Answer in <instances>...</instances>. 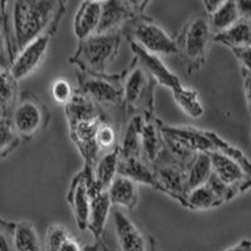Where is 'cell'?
I'll return each instance as SVG.
<instances>
[{
    "mask_svg": "<svg viewBox=\"0 0 251 251\" xmlns=\"http://www.w3.org/2000/svg\"><path fill=\"white\" fill-rule=\"evenodd\" d=\"M172 96H174L177 106L180 107L181 111L187 114L188 117L199 120L205 113V108L200 100V96L194 89L180 86L178 88L172 91Z\"/></svg>",
    "mask_w": 251,
    "mask_h": 251,
    "instance_id": "obj_26",
    "label": "cell"
},
{
    "mask_svg": "<svg viewBox=\"0 0 251 251\" xmlns=\"http://www.w3.org/2000/svg\"><path fill=\"white\" fill-rule=\"evenodd\" d=\"M128 42L129 48H131L132 53L134 54V59L140 63L142 68L146 71V73L154 82L161 84V86L166 87V88L171 89V91L182 86L180 78L177 77L171 69L167 68V66L162 62V59L158 55L149 53L142 47H140L138 44L132 42V40H128Z\"/></svg>",
    "mask_w": 251,
    "mask_h": 251,
    "instance_id": "obj_14",
    "label": "cell"
},
{
    "mask_svg": "<svg viewBox=\"0 0 251 251\" xmlns=\"http://www.w3.org/2000/svg\"><path fill=\"white\" fill-rule=\"evenodd\" d=\"M113 223L121 251H154L152 240L123 210H114Z\"/></svg>",
    "mask_w": 251,
    "mask_h": 251,
    "instance_id": "obj_12",
    "label": "cell"
},
{
    "mask_svg": "<svg viewBox=\"0 0 251 251\" xmlns=\"http://www.w3.org/2000/svg\"><path fill=\"white\" fill-rule=\"evenodd\" d=\"M18 80L10 71H0V114L9 117L19 98Z\"/></svg>",
    "mask_w": 251,
    "mask_h": 251,
    "instance_id": "obj_27",
    "label": "cell"
},
{
    "mask_svg": "<svg viewBox=\"0 0 251 251\" xmlns=\"http://www.w3.org/2000/svg\"><path fill=\"white\" fill-rule=\"evenodd\" d=\"M102 4L103 1L98 0H86L80 3L73 22L75 35L79 42L97 34L102 17Z\"/></svg>",
    "mask_w": 251,
    "mask_h": 251,
    "instance_id": "obj_17",
    "label": "cell"
},
{
    "mask_svg": "<svg viewBox=\"0 0 251 251\" xmlns=\"http://www.w3.org/2000/svg\"><path fill=\"white\" fill-rule=\"evenodd\" d=\"M212 174V163L210 152H199L194 157L187 169V188L191 191L194 188L207 182Z\"/></svg>",
    "mask_w": 251,
    "mask_h": 251,
    "instance_id": "obj_25",
    "label": "cell"
},
{
    "mask_svg": "<svg viewBox=\"0 0 251 251\" xmlns=\"http://www.w3.org/2000/svg\"><path fill=\"white\" fill-rule=\"evenodd\" d=\"M239 9L240 19H245L251 22V0H239L236 1Z\"/></svg>",
    "mask_w": 251,
    "mask_h": 251,
    "instance_id": "obj_40",
    "label": "cell"
},
{
    "mask_svg": "<svg viewBox=\"0 0 251 251\" xmlns=\"http://www.w3.org/2000/svg\"><path fill=\"white\" fill-rule=\"evenodd\" d=\"M214 40L228 47L230 49L251 46V22L240 19L227 30L215 34Z\"/></svg>",
    "mask_w": 251,
    "mask_h": 251,
    "instance_id": "obj_24",
    "label": "cell"
},
{
    "mask_svg": "<svg viewBox=\"0 0 251 251\" xmlns=\"http://www.w3.org/2000/svg\"><path fill=\"white\" fill-rule=\"evenodd\" d=\"M112 211V202L107 191H96L92 195L91 211H89L88 230L93 234L96 240L102 236L109 214Z\"/></svg>",
    "mask_w": 251,
    "mask_h": 251,
    "instance_id": "obj_21",
    "label": "cell"
},
{
    "mask_svg": "<svg viewBox=\"0 0 251 251\" xmlns=\"http://www.w3.org/2000/svg\"><path fill=\"white\" fill-rule=\"evenodd\" d=\"M97 146L100 152H108L112 150L118 149L116 143H117V131L114 128V126L109 123L108 121H103L102 125L97 131Z\"/></svg>",
    "mask_w": 251,
    "mask_h": 251,
    "instance_id": "obj_33",
    "label": "cell"
},
{
    "mask_svg": "<svg viewBox=\"0 0 251 251\" xmlns=\"http://www.w3.org/2000/svg\"><path fill=\"white\" fill-rule=\"evenodd\" d=\"M223 3L224 0H205V1H202L203 6H205L206 12H207L208 15L214 14L217 9L223 5Z\"/></svg>",
    "mask_w": 251,
    "mask_h": 251,
    "instance_id": "obj_43",
    "label": "cell"
},
{
    "mask_svg": "<svg viewBox=\"0 0 251 251\" xmlns=\"http://www.w3.org/2000/svg\"><path fill=\"white\" fill-rule=\"evenodd\" d=\"M127 1L120 0H108L103 1L102 4V17L98 26L97 34H109V33H117L123 24H126L129 19H134L136 14L142 10L137 5H128Z\"/></svg>",
    "mask_w": 251,
    "mask_h": 251,
    "instance_id": "obj_16",
    "label": "cell"
},
{
    "mask_svg": "<svg viewBox=\"0 0 251 251\" xmlns=\"http://www.w3.org/2000/svg\"><path fill=\"white\" fill-rule=\"evenodd\" d=\"M64 111L71 140L77 146L86 166L93 170L100 153L96 141L97 131L107 118L98 104L78 91L64 106Z\"/></svg>",
    "mask_w": 251,
    "mask_h": 251,
    "instance_id": "obj_2",
    "label": "cell"
},
{
    "mask_svg": "<svg viewBox=\"0 0 251 251\" xmlns=\"http://www.w3.org/2000/svg\"><path fill=\"white\" fill-rule=\"evenodd\" d=\"M163 141L180 146L191 153L214 151V145L208 138L206 131L191 128V127H174L158 122Z\"/></svg>",
    "mask_w": 251,
    "mask_h": 251,
    "instance_id": "obj_13",
    "label": "cell"
},
{
    "mask_svg": "<svg viewBox=\"0 0 251 251\" xmlns=\"http://www.w3.org/2000/svg\"><path fill=\"white\" fill-rule=\"evenodd\" d=\"M226 251H251V241L250 240H241L239 244L231 246L230 249H227Z\"/></svg>",
    "mask_w": 251,
    "mask_h": 251,
    "instance_id": "obj_44",
    "label": "cell"
},
{
    "mask_svg": "<svg viewBox=\"0 0 251 251\" xmlns=\"http://www.w3.org/2000/svg\"><path fill=\"white\" fill-rule=\"evenodd\" d=\"M145 123V117L142 114H134L126 126L120 150V156L123 158L129 157H141V137H142V127Z\"/></svg>",
    "mask_w": 251,
    "mask_h": 251,
    "instance_id": "obj_23",
    "label": "cell"
},
{
    "mask_svg": "<svg viewBox=\"0 0 251 251\" xmlns=\"http://www.w3.org/2000/svg\"><path fill=\"white\" fill-rule=\"evenodd\" d=\"M9 118L18 136L23 141H29L47 128L50 113L35 94L26 91L20 93Z\"/></svg>",
    "mask_w": 251,
    "mask_h": 251,
    "instance_id": "obj_4",
    "label": "cell"
},
{
    "mask_svg": "<svg viewBox=\"0 0 251 251\" xmlns=\"http://www.w3.org/2000/svg\"><path fill=\"white\" fill-rule=\"evenodd\" d=\"M75 91H73L71 83L64 78H59L51 84V97L55 102L63 104V106H66L72 100V97L75 96Z\"/></svg>",
    "mask_w": 251,
    "mask_h": 251,
    "instance_id": "obj_36",
    "label": "cell"
},
{
    "mask_svg": "<svg viewBox=\"0 0 251 251\" xmlns=\"http://www.w3.org/2000/svg\"><path fill=\"white\" fill-rule=\"evenodd\" d=\"M120 77L114 75H94L82 73L77 91L91 98L96 104L118 106L123 103L122 86L118 84Z\"/></svg>",
    "mask_w": 251,
    "mask_h": 251,
    "instance_id": "obj_11",
    "label": "cell"
},
{
    "mask_svg": "<svg viewBox=\"0 0 251 251\" xmlns=\"http://www.w3.org/2000/svg\"><path fill=\"white\" fill-rule=\"evenodd\" d=\"M118 163H120L118 149L104 152L102 156H100L93 169L96 191H108L109 186L118 176Z\"/></svg>",
    "mask_w": 251,
    "mask_h": 251,
    "instance_id": "obj_19",
    "label": "cell"
},
{
    "mask_svg": "<svg viewBox=\"0 0 251 251\" xmlns=\"http://www.w3.org/2000/svg\"><path fill=\"white\" fill-rule=\"evenodd\" d=\"M206 133H207L208 138L211 140L212 145H214V151L223 152V153L227 154V156H230L231 158L236 160L237 162L241 163V166H243L244 170H245L246 176H248L249 183H250L251 186V162L248 157L245 156V153H244L243 151H240V150L237 149V147H235V146L226 142L225 140H223V138L220 137L217 133H215V132L206 131Z\"/></svg>",
    "mask_w": 251,
    "mask_h": 251,
    "instance_id": "obj_30",
    "label": "cell"
},
{
    "mask_svg": "<svg viewBox=\"0 0 251 251\" xmlns=\"http://www.w3.org/2000/svg\"><path fill=\"white\" fill-rule=\"evenodd\" d=\"M12 53L9 48L8 37H6L5 26L3 17L0 18V71H8L12 66Z\"/></svg>",
    "mask_w": 251,
    "mask_h": 251,
    "instance_id": "obj_38",
    "label": "cell"
},
{
    "mask_svg": "<svg viewBox=\"0 0 251 251\" xmlns=\"http://www.w3.org/2000/svg\"><path fill=\"white\" fill-rule=\"evenodd\" d=\"M206 185H207L208 188L214 192V195L216 196L217 200H219L220 205L226 202V201H230L239 194L237 190L230 187V186H227L225 182H223V181L220 180L219 177H217L214 172L211 174V176H210V178L207 180Z\"/></svg>",
    "mask_w": 251,
    "mask_h": 251,
    "instance_id": "obj_35",
    "label": "cell"
},
{
    "mask_svg": "<svg viewBox=\"0 0 251 251\" xmlns=\"http://www.w3.org/2000/svg\"><path fill=\"white\" fill-rule=\"evenodd\" d=\"M244 77V93H245L246 103H248L249 111L251 113V73L243 71Z\"/></svg>",
    "mask_w": 251,
    "mask_h": 251,
    "instance_id": "obj_41",
    "label": "cell"
},
{
    "mask_svg": "<svg viewBox=\"0 0 251 251\" xmlns=\"http://www.w3.org/2000/svg\"><path fill=\"white\" fill-rule=\"evenodd\" d=\"M15 223H9L0 217V251H15Z\"/></svg>",
    "mask_w": 251,
    "mask_h": 251,
    "instance_id": "obj_37",
    "label": "cell"
},
{
    "mask_svg": "<svg viewBox=\"0 0 251 251\" xmlns=\"http://www.w3.org/2000/svg\"><path fill=\"white\" fill-rule=\"evenodd\" d=\"M86 251H111L108 249V246L104 243L97 240V243L94 244L93 246H89V248H86Z\"/></svg>",
    "mask_w": 251,
    "mask_h": 251,
    "instance_id": "obj_45",
    "label": "cell"
},
{
    "mask_svg": "<svg viewBox=\"0 0 251 251\" xmlns=\"http://www.w3.org/2000/svg\"><path fill=\"white\" fill-rule=\"evenodd\" d=\"M112 206L133 211L138 202V185L127 177L118 175L108 188Z\"/></svg>",
    "mask_w": 251,
    "mask_h": 251,
    "instance_id": "obj_18",
    "label": "cell"
},
{
    "mask_svg": "<svg viewBox=\"0 0 251 251\" xmlns=\"http://www.w3.org/2000/svg\"><path fill=\"white\" fill-rule=\"evenodd\" d=\"M211 31L208 19L205 17L195 18L182 28L176 44L178 54H182L190 73L199 71L205 64Z\"/></svg>",
    "mask_w": 251,
    "mask_h": 251,
    "instance_id": "obj_5",
    "label": "cell"
},
{
    "mask_svg": "<svg viewBox=\"0 0 251 251\" xmlns=\"http://www.w3.org/2000/svg\"><path fill=\"white\" fill-rule=\"evenodd\" d=\"M163 150H165V146H163L158 122L156 123L153 120H151V117H146L142 127V137H141L142 158L150 165H154Z\"/></svg>",
    "mask_w": 251,
    "mask_h": 251,
    "instance_id": "obj_20",
    "label": "cell"
},
{
    "mask_svg": "<svg viewBox=\"0 0 251 251\" xmlns=\"http://www.w3.org/2000/svg\"><path fill=\"white\" fill-rule=\"evenodd\" d=\"M231 50L239 59L240 64L243 67V71L251 73V46L243 47V48H234Z\"/></svg>",
    "mask_w": 251,
    "mask_h": 251,
    "instance_id": "obj_39",
    "label": "cell"
},
{
    "mask_svg": "<svg viewBox=\"0 0 251 251\" xmlns=\"http://www.w3.org/2000/svg\"><path fill=\"white\" fill-rule=\"evenodd\" d=\"M3 5V20L12 58L24 47L59 25L66 3L53 0H17Z\"/></svg>",
    "mask_w": 251,
    "mask_h": 251,
    "instance_id": "obj_1",
    "label": "cell"
},
{
    "mask_svg": "<svg viewBox=\"0 0 251 251\" xmlns=\"http://www.w3.org/2000/svg\"><path fill=\"white\" fill-rule=\"evenodd\" d=\"M121 46L118 33L94 34L80 40L71 63H75L83 73L94 75H106L109 64L117 57Z\"/></svg>",
    "mask_w": 251,
    "mask_h": 251,
    "instance_id": "obj_3",
    "label": "cell"
},
{
    "mask_svg": "<svg viewBox=\"0 0 251 251\" xmlns=\"http://www.w3.org/2000/svg\"><path fill=\"white\" fill-rule=\"evenodd\" d=\"M212 172L230 187L244 192L251 187L241 163L220 151L210 152Z\"/></svg>",
    "mask_w": 251,
    "mask_h": 251,
    "instance_id": "obj_15",
    "label": "cell"
},
{
    "mask_svg": "<svg viewBox=\"0 0 251 251\" xmlns=\"http://www.w3.org/2000/svg\"><path fill=\"white\" fill-rule=\"evenodd\" d=\"M118 175L125 176L137 183H145L151 187L157 188V180L154 175L153 166L146 162L141 157H129L123 158L120 156L118 163Z\"/></svg>",
    "mask_w": 251,
    "mask_h": 251,
    "instance_id": "obj_22",
    "label": "cell"
},
{
    "mask_svg": "<svg viewBox=\"0 0 251 251\" xmlns=\"http://www.w3.org/2000/svg\"><path fill=\"white\" fill-rule=\"evenodd\" d=\"M239 20L240 14L236 1L224 0L223 5L220 6L214 14L210 15L208 23L211 26V30H214L215 34H217V33H221V31H225L228 28H231Z\"/></svg>",
    "mask_w": 251,
    "mask_h": 251,
    "instance_id": "obj_28",
    "label": "cell"
},
{
    "mask_svg": "<svg viewBox=\"0 0 251 251\" xmlns=\"http://www.w3.org/2000/svg\"><path fill=\"white\" fill-rule=\"evenodd\" d=\"M219 205V200L206 183L188 191L186 195L185 206L192 210H207Z\"/></svg>",
    "mask_w": 251,
    "mask_h": 251,
    "instance_id": "obj_31",
    "label": "cell"
},
{
    "mask_svg": "<svg viewBox=\"0 0 251 251\" xmlns=\"http://www.w3.org/2000/svg\"><path fill=\"white\" fill-rule=\"evenodd\" d=\"M59 251H86V248H83L77 239L71 236L67 240L66 243H64V245L60 248Z\"/></svg>",
    "mask_w": 251,
    "mask_h": 251,
    "instance_id": "obj_42",
    "label": "cell"
},
{
    "mask_svg": "<svg viewBox=\"0 0 251 251\" xmlns=\"http://www.w3.org/2000/svg\"><path fill=\"white\" fill-rule=\"evenodd\" d=\"M22 138L18 136L10 118L6 116H0V160L5 158L12 153Z\"/></svg>",
    "mask_w": 251,
    "mask_h": 251,
    "instance_id": "obj_32",
    "label": "cell"
},
{
    "mask_svg": "<svg viewBox=\"0 0 251 251\" xmlns=\"http://www.w3.org/2000/svg\"><path fill=\"white\" fill-rule=\"evenodd\" d=\"M14 248L15 251H42L39 236L33 224L28 221L15 223Z\"/></svg>",
    "mask_w": 251,
    "mask_h": 251,
    "instance_id": "obj_29",
    "label": "cell"
},
{
    "mask_svg": "<svg viewBox=\"0 0 251 251\" xmlns=\"http://www.w3.org/2000/svg\"><path fill=\"white\" fill-rule=\"evenodd\" d=\"M127 34V39L154 55L178 54L176 42L158 24L147 17L138 15L132 19Z\"/></svg>",
    "mask_w": 251,
    "mask_h": 251,
    "instance_id": "obj_6",
    "label": "cell"
},
{
    "mask_svg": "<svg viewBox=\"0 0 251 251\" xmlns=\"http://www.w3.org/2000/svg\"><path fill=\"white\" fill-rule=\"evenodd\" d=\"M133 64L123 80V103L128 111H143L147 114L146 117H150L153 108L154 80L137 60L134 59Z\"/></svg>",
    "mask_w": 251,
    "mask_h": 251,
    "instance_id": "obj_7",
    "label": "cell"
},
{
    "mask_svg": "<svg viewBox=\"0 0 251 251\" xmlns=\"http://www.w3.org/2000/svg\"><path fill=\"white\" fill-rule=\"evenodd\" d=\"M94 191L93 170L84 165V169L78 172L69 186L67 201L75 215V223L80 231L88 228L89 211H91L92 195Z\"/></svg>",
    "mask_w": 251,
    "mask_h": 251,
    "instance_id": "obj_9",
    "label": "cell"
},
{
    "mask_svg": "<svg viewBox=\"0 0 251 251\" xmlns=\"http://www.w3.org/2000/svg\"><path fill=\"white\" fill-rule=\"evenodd\" d=\"M71 237L68 230L62 225H50L46 235V251H59Z\"/></svg>",
    "mask_w": 251,
    "mask_h": 251,
    "instance_id": "obj_34",
    "label": "cell"
},
{
    "mask_svg": "<svg viewBox=\"0 0 251 251\" xmlns=\"http://www.w3.org/2000/svg\"><path fill=\"white\" fill-rule=\"evenodd\" d=\"M157 180V190L170 195L185 206L187 188V167L177 162L166 150L153 165Z\"/></svg>",
    "mask_w": 251,
    "mask_h": 251,
    "instance_id": "obj_8",
    "label": "cell"
},
{
    "mask_svg": "<svg viewBox=\"0 0 251 251\" xmlns=\"http://www.w3.org/2000/svg\"><path fill=\"white\" fill-rule=\"evenodd\" d=\"M57 29L58 26L51 28L50 30L47 31L46 34L37 38L31 43H29L28 46L24 47L15 55L14 59L12 60V66H10L9 71L18 82L28 78L29 75H33L42 66V63L47 57L49 47H50L51 39L57 33Z\"/></svg>",
    "mask_w": 251,
    "mask_h": 251,
    "instance_id": "obj_10",
    "label": "cell"
}]
</instances>
